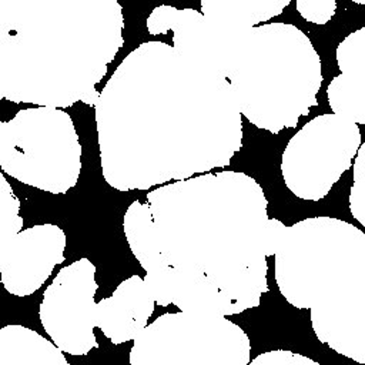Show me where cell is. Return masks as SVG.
Listing matches in <instances>:
<instances>
[{
	"label": "cell",
	"mask_w": 365,
	"mask_h": 365,
	"mask_svg": "<svg viewBox=\"0 0 365 365\" xmlns=\"http://www.w3.org/2000/svg\"><path fill=\"white\" fill-rule=\"evenodd\" d=\"M101 168L121 191L225 167L242 125L230 81L163 41L133 50L96 106Z\"/></svg>",
	"instance_id": "obj_1"
},
{
	"label": "cell",
	"mask_w": 365,
	"mask_h": 365,
	"mask_svg": "<svg viewBox=\"0 0 365 365\" xmlns=\"http://www.w3.org/2000/svg\"><path fill=\"white\" fill-rule=\"evenodd\" d=\"M161 252L170 267L211 278L238 312L268 291L267 198L238 171L163 185L147 195Z\"/></svg>",
	"instance_id": "obj_2"
},
{
	"label": "cell",
	"mask_w": 365,
	"mask_h": 365,
	"mask_svg": "<svg viewBox=\"0 0 365 365\" xmlns=\"http://www.w3.org/2000/svg\"><path fill=\"white\" fill-rule=\"evenodd\" d=\"M1 94L20 103L47 70L29 103L37 104L51 70L58 68L61 107L76 100L64 70L81 98L107 73L123 46L121 6L110 1H1Z\"/></svg>",
	"instance_id": "obj_3"
},
{
	"label": "cell",
	"mask_w": 365,
	"mask_h": 365,
	"mask_svg": "<svg viewBox=\"0 0 365 365\" xmlns=\"http://www.w3.org/2000/svg\"><path fill=\"white\" fill-rule=\"evenodd\" d=\"M224 77L241 114L274 134L295 127L317 106L321 58L302 30L268 23L242 30L231 48Z\"/></svg>",
	"instance_id": "obj_4"
},
{
	"label": "cell",
	"mask_w": 365,
	"mask_h": 365,
	"mask_svg": "<svg viewBox=\"0 0 365 365\" xmlns=\"http://www.w3.org/2000/svg\"><path fill=\"white\" fill-rule=\"evenodd\" d=\"M274 257L282 297L311 311L365 259V232L339 218L311 217L287 227Z\"/></svg>",
	"instance_id": "obj_5"
},
{
	"label": "cell",
	"mask_w": 365,
	"mask_h": 365,
	"mask_svg": "<svg viewBox=\"0 0 365 365\" xmlns=\"http://www.w3.org/2000/svg\"><path fill=\"white\" fill-rule=\"evenodd\" d=\"M80 157L76 128L61 110L26 108L0 124V167L24 184L63 194L77 182Z\"/></svg>",
	"instance_id": "obj_6"
},
{
	"label": "cell",
	"mask_w": 365,
	"mask_h": 365,
	"mask_svg": "<svg viewBox=\"0 0 365 365\" xmlns=\"http://www.w3.org/2000/svg\"><path fill=\"white\" fill-rule=\"evenodd\" d=\"M128 361L130 365H250L251 342L225 317L168 312L134 339Z\"/></svg>",
	"instance_id": "obj_7"
},
{
	"label": "cell",
	"mask_w": 365,
	"mask_h": 365,
	"mask_svg": "<svg viewBox=\"0 0 365 365\" xmlns=\"http://www.w3.org/2000/svg\"><path fill=\"white\" fill-rule=\"evenodd\" d=\"M361 145L358 124L334 113L317 115L292 135L282 153L285 185L298 198H324L352 165Z\"/></svg>",
	"instance_id": "obj_8"
},
{
	"label": "cell",
	"mask_w": 365,
	"mask_h": 365,
	"mask_svg": "<svg viewBox=\"0 0 365 365\" xmlns=\"http://www.w3.org/2000/svg\"><path fill=\"white\" fill-rule=\"evenodd\" d=\"M97 287L94 264L80 258L61 268L43 294L41 327L66 354L87 355L98 346L94 335Z\"/></svg>",
	"instance_id": "obj_9"
},
{
	"label": "cell",
	"mask_w": 365,
	"mask_h": 365,
	"mask_svg": "<svg viewBox=\"0 0 365 365\" xmlns=\"http://www.w3.org/2000/svg\"><path fill=\"white\" fill-rule=\"evenodd\" d=\"M311 325L322 344L365 365V259L311 309Z\"/></svg>",
	"instance_id": "obj_10"
},
{
	"label": "cell",
	"mask_w": 365,
	"mask_h": 365,
	"mask_svg": "<svg viewBox=\"0 0 365 365\" xmlns=\"http://www.w3.org/2000/svg\"><path fill=\"white\" fill-rule=\"evenodd\" d=\"M66 234L53 224L27 228L0 244V274L4 288L16 297L36 292L53 268L64 261Z\"/></svg>",
	"instance_id": "obj_11"
},
{
	"label": "cell",
	"mask_w": 365,
	"mask_h": 365,
	"mask_svg": "<svg viewBox=\"0 0 365 365\" xmlns=\"http://www.w3.org/2000/svg\"><path fill=\"white\" fill-rule=\"evenodd\" d=\"M147 30L153 36L171 30L175 50L211 66L222 76L234 41L242 31L210 20L197 10H178L171 6L153 9L147 17Z\"/></svg>",
	"instance_id": "obj_12"
},
{
	"label": "cell",
	"mask_w": 365,
	"mask_h": 365,
	"mask_svg": "<svg viewBox=\"0 0 365 365\" xmlns=\"http://www.w3.org/2000/svg\"><path fill=\"white\" fill-rule=\"evenodd\" d=\"M154 304L144 278L134 274L97 302L96 324L114 345L133 341L147 328Z\"/></svg>",
	"instance_id": "obj_13"
},
{
	"label": "cell",
	"mask_w": 365,
	"mask_h": 365,
	"mask_svg": "<svg viewBox=\"0 0 365 365\" xmlns=\"http://www.w3.org/2000/svg\"><path fill=\"white\" fill-rule=\"evenodd\" d=\"M341 74L327 87L334 114L365 124V26L348 34L336 47Z\"/></svg>",
	"instance_id": "obj_14"
},
{
	"label": "cell",
	"mask_w": 365,
	"mask_h": 365,
	"mask_svg": "<svg viewBox=\"0 0 365 365\" xmlns=\"http://www.w3.org/2000/svg\"><path fill=\"white\" fill-rule=\"evenodd\" d=\"M0 365H68V361L54 342L11 324L0 329Z\"/></svg>",
	"instance_id": "obj_15"
},
{
	"label": "cell",
	"mask_w": 365,
	"mask_h": 365,
	"mask_svg": "<svg viewBox=\"0 0 365 365\" xmlns=\"http://www.w3.org/2000/svg\"><path fill=\"white\" fill-rule=\"evenodd\" d=\"M289 0H201V13L234 30L257 27L289 6Z\"/></svg>",
	"instance_id": "obj_16"
},
{
	"label": "cell",
	"mask_w": 365,
	"mask_h": 365,
	"mask_svg": "<svg viewBox=\"0 0 365 365\" xmlns=\"http://www.w3.org/2000/svg\"><path fill=\"white\" fill-rule=\"evenodd\" d=\"M123 228L133 255L145 272L168 265L158 245L154 218L148 204L138 200L133 201L124 214Z\"/></svg>",
	"instance_id": "obj_17"
},
{
	"label": "cell",
	"mask_w": 365,
	"mask_h": 365,
	"mask_svg": "<svg viewBox=\"0 0 365 365\" xmlns=\"http://www.w3.org/2000/svg\"><path fill=\"white\" fill-rule=\"evenodd\" d=\"M19 211L20 201L6 177L0 174V244L7 242L21 232L23 218L19 215Z\"/></svg>",
	"instance_id": "obj_18"
},
{
	"label": "cell",
	"mask_w": 365,
	"mask_h": 365,
	"mask_svg": "<svg viewBox=\"0 0 365 365\" xmlns=\"http://www.w3.org/2000/svg\"><path fill=\"white\" fill-rule=\"evenodd\" d=\"M349 211L365 228V141L354 160V177L349 191Z\"/></svg>",
	"instance_id": "obj_19"
},
{
	"label": "cell",
	"mask_w": 365,
	"mask_h": 365,
	"mask_svg": "<svg viewBox=\"0 0 365 365\" xmlns=\"http://www.w3.org/2000/svg\"><path fill=\"white\" fill-rule=\"evenodd\" d=\"M297 11L309 23L327 24L335 14V0H297Z\"/></svg>",
	"instance_id": "obj_20"
},
{
	"label": "cell",
	"mask_w": 365,
	"mask_h": 365,
	"mask_svg": "<svg viewBox=\"0 0 365 365\" xmlns=\"http://www.w3.org/2000/svg\"><path fill=\"white\" fill-rule=\"evenodd\" d=\"M250 365H321L319 362L302 355L295 354L287 349H274L267 351L255 356Z\"/></svg>",
	"instance_id": "obj_21"
},
{
	"label": "cell",
	"mask_w": 365,
	"mask_h": 365,
	"mask_svg": "<svg viewBox=\"0 0 365 365\" xmlns=\"http://www.w3.org/2000/svg\"><path fill=\"white\" fill-rule=\"evenodd\" d=\"M287 227L277 218H269L265 232V254L267 257L275 255L285 235Z\"/></svg>",
	"instance_id": "obj_22"
},
{
	"label": "cell",
	"mask_w": 365,
	"mask_h": 365,
	"mask_svg": "<svg viewBox=\"0 0 365 365\" xmlns=\"http://www.w3.org/2000/svg\"><path fill=\"white\" fill-rule=\"evenodd\" d=\"M100 93L93 87L83 98H81V101L84 103V104H87V106H97V103H98V100H100Z\"/></svg>",
	"instance_id": "obj_23"
},
{
	"label": "cell",
	"mask_w": 365,
	"mask_h": 365,
	"mask_svg": "<svg viewBox=\"0 0 365 365\" xmlns=\"http://www.w3.org/2000/svg\"><path fill=\"white\" fill-rule=\"evenodd\" d=\"M355 3H358V4H364V6H365V0H355Z\"/></svg>",
	"instance_id": "obj_24"
}]
</instances>
